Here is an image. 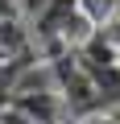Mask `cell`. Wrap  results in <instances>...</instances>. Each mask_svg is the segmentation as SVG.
<instances>
[{
	"label": "cell",
	"instance_id": "6da1fadb",
	"mask_svg": "<svg viewBox=\"0 0 120 124\" xmlns=\"http://www.w3.org/2000/svg\"><path fill=\"white\" fill-rule=\"evenodd\" d=\"M17 58H29V33L8 13V17H0V62H17Z\"/></svg>",
	"mask_w": 120,
	"mask_h": 124
},
{
	"label": "cell",
	"instance_id": "3957f363",
	"mask_svg": "<svg viewBox=\"0 0 120 124\" xmlns=\"http://www.w3.org/2000/svg\"><path fill=\"white\" fill-rule=\"evenodd\" d=\"M13 13V0H0V17H8Z\"/></svg>",
	"mask_w": 120,
	"mask_h": 124
},
{
	"label": "cell",
	"instance_id": "7a4b0ae2",
	"mask_svg": "<svg viewBox=\"0 0 120 124\" xmlns=\"http://www.w3.org/2000/svg\"><path fill=\"white\" fill-rule=\"evenodd\" d=\"M17 4H21V8L29 13V17H37L41 8H50V4H54V0H17Z\"/></svg>",
	"mask_w": 120,
	"mask_h": 124
}]
</instances>
